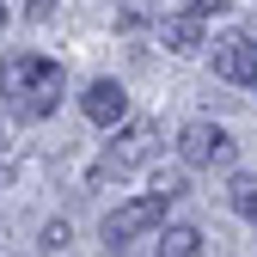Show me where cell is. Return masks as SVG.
Instances as JSON below:
<instances>
[{
  "instance_id": "cell-9",
  "label": "cell",
  "mask_w": 257,
  "mask_h": 257,
  "mask_svg": "<svg viewBox=\"0 0 257 257\" xmlns=\"http://www.w3.org/2000/svg\"><path fill=\"white\" fill-rule=\"evenodd\" d=\"M227 202H233L239 214H251V220H257V172H239V178L227 184Z\"/></svg>"
},
{
  "instance_id": "cell-4",
  "label": "cell",
  "mask_w": 257,
  "mask_h": 257,
  "mask_svg": "<svg viewBox=\"0 0 257 257\" xmlns=\"http://www.w3.org/2000/svg\"><path fill=\"white\" fill-rule=\"evenodd\" d=\"M178 159H184V166H227V159H233V135L220 122H184Z\"/></svg>"
},
{
  "instance_id": "cell-10",
  "label": "cell",
  "mask_w": 257,
  "mask_h": 257,
  "mask_svg": "<svg viewBox=\"0 0 257 257\" xmlns=\"http://www.w3.org/2000/svg\"><path fill=\"white\" fill-rule=\"evenodd\" d=\"M190 7H196V19H202V13H227V0H190Z\"/></svg>"
},
{
  "instance_id": "cell-2",
  "label": "cell",
  "mask_w": 257,
  "mask_h": 257,
  "mask_svg": "<svg viewBox=\"0 0 257 257\" xmlns=\"http://www.w3.org/2000/svg\"><path fill=\"white\" fill-rule=\"evenodd\" d=\"M153 153H159V128H153L147 116H135V122H128L122 135H116V141L104 147V159L92 166V184H110V178H128L135 166H147Z\"/></svg>"
},
{
  "instance_id": "cell-8",
  "label": "cell",
  "mask_w": 257,
  "mask_h": 257,
  "mask_svg": "<svg viewBox=\"0 0 257 257\" xmlns=\"http://www.w3.org/2000/svg\"><path fill=\"white\" fill-rule=\"evenodd\" d=\"M159 257H202V233L196 227H166L159 233Z\"/></svg>"
},
{
  "instance_id": "cell-1",
  "label": "cell",
  "mask_w": 257,
  "mask_h": 257,
  "mask_svg": "<svg viewBox=\"0 0 257 257\" xmlns=\"http://www.w3.org/2000/svg\"><path fill=\"white\" fill-rule=\"evenodd\" d=\"M61 92H68L61 61H43V55H7V61H0V98H7L25 122L49 116L61 104Z\"/></svg>"
},
{
  "instance_id": "cell-12",
  "label": "cell",
  "mask_w": 257,
  "mask_h": 257,
  "mask_svg": "<svg viewBox=\"0 0 257 257\" xmlns=\"http://www.w3.org/2000/svg\"><path fill=\"white\" fill-rule=\"evenodd\" d=\"M7 184H13V166H7V159H0V190H7Z\"/></svg>"
},
{
  "instance_id": "cell-11",
  "label": "cell",
  "mask_w": 257,
  "mask_h": 257,
  "mask_svg": "<svg viewBox=\"0 0 257 257\" xmlns=\"http://www.w3.org/2000/svg\"><path fill=\"white\" fill-rule=\"evenodd\" d=\"M31 13H37V19H49V13H55V0H31Z\"/></svg>"
},
{
  "instance_id": "cell-7",
  "label": "cell",
  "mask_w": 257,
  "mask_h": 257,
  "mask_svg": "<svg viewBox=\"0 0 257 257\" xmlns=\"http://www.w3.org/2000/svg\"><path fill=\"white\" fill-rule=\"evenodd\" d=\"M159 37H166V49H172V55H196V49H202V19H196V13L166 19V31H159Z\"/></svg>"
},
{
  "instance_id": "cell-3",
  "label": "cell",
  "mask_w": 257,
  "mask_h": 257,
  "mask_svg": "<svg viewBox=\"0 0 257 257\" xmlns=\"http://www.w3.org/2000/svg\"><path fill=\"white\" fill-rule=\"evenodd\" d=\"M159 220H166V196H135V202H122L104 214V245L122 251V245H135L141 233H153Z\"/></svg>"
},
{
  "instance_id": "cell-6",
  "label": "cell",
  "mask_w": 257,
  "mask_h": 257,
  "mask_svg": "<svg viewBox=\"0 0 257 257\" xmlns=\"http://www.w3.org/2000/svg\"><path fill=\"white\" fill-rule=\"evenodd\" d=\"M80 110L98 122V128H116V122L128 116V92H122L116 80H92V86H86V98H80Z\"/></svg>"
},
{
  "instance_id": "cell-13",
  "label": "cell",
  "mask_w": 257,
  "mask_h": 257,
  "mask_svg": "<svg viewBox=\"0 0 257 257\" xmlns=\"http://www.w3.org/2000/svg\"><path fill=\"white\" fill-rule=\"evenodd\" d=\"M0 19H7V0H0Z\"/></svg>"
},
{
  "instance_id": "cell-5",
  "label": "cell",
  "mask_w": 257,
  "mask_h": 257,
  "mask_svg": "<svg viewBox=\"0 0 257 257\" xmlns=\"http://www.w3.org/2000/svg\"><path fill=\"white\" fill-rule=\"evenodd\" d=\"M214 74L233 86H257V37L251 31H227L214 43Z\"/></svg>"
}]
</instances>
